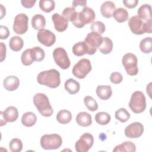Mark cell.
<instances>
[{"mask_svg": "<svg viewBox=\"0 0 152 152\" xmlns=\"http://www.w3.org/2000/svg\"><path fill=\"white\" fill-rule=\"evenodd\" d=\"M129 107L135 113H140L144 112L146 107L145 97L141 91H135L131 97Z\"/></svg>", "mask_w": 152, "mask_h": 152, "instance_id": "4", "label": "cell"}, {"mask_svg": "<svg viewBox=\"0 0 152 152\" xmlns=\"http://www.w3.org/2000/svg\"><path fill=\"white\" fill-rule=\"evenodd\" d=\"M94 143L93 136L90 133L83 134L75 144V148L77 152H87Z\"/></svg>", "mask_w": 152, "mask_h": 152, "instance_id": "10", "label": "cell"}, {"mask_svg": "<svg viewBox=\"0 0 152 152\" xmlns=\"http://www.w3.org/2000/svg\"><path fill=\"white\" fill-rule=\"evenodd\" d=\"M24 46L23 40L19 36H15L12 37L9 41V46L10 49L15 52L20 51Z\"/></svg>", "mask_w": 152, "mask_h": 152, "instance_id": "29", "label": "cell"}, {"mask_svg": "<svg viewBox=\"0 0 152 152\" xmlns=\"http://www.w3.org/2000/svg\"><path fill=\"white\" fill-rule=\"evenodd\" d=\"M10 31L7 26H0V39L2 40L7 39L10 36Z\"/></svg>", "mask_w": 152, "mask_h": 152, "instance_id": "42", "label": "cell"}, {"mask_svg": "<svg viewBox=\"0 0 152 152\" xmlns=\"http://www.w3.org/2000/svg\"><path fill=\"white\" fill-rule=\"evenodd\" d=\"M6 57V46L3 42H1V62H2Z\"/></svg>", "mask_w": 152, "mask_h": 152, "instance_id": "45", "label": "cell"}, {"mask_svg": "<svg viewBox=\"0 0 152 152\" xmlns=\"http://www.w3.org/2000/svg\"><path fill=\"white\" fill-rule=\"evenodd\" d=\"M87 4V1H79V0H75L72 1V7L75 8L78 6H81V7H86Z\"/></svg>", "mask_w": 152, "mask_h": 152, "instance_id": "46", "label": "cell"}, {"mask_svg": "<svg viewBox=\"0 0 152 152\" xmlns=\"http://www.w3.org/2000/svg\"><path fill=\"white\" fill-rule=\"evenodd\" d=\"M21 123L26 127H31L35 125L37 121L36 115L32 112L24 113L21 117Z\"/></svg>", "mask_w": 152, "mask_h": 152, "instance_id": "24", "label": "cell"}, {"mask_svg": "<svg viewBox=\"0 0 152 152\" xmlns=\"http://www.w3.org/2000/svg\"><path fill=\"white\" fill-rule=\"evenodd\" d=\"M75 120L78 125L83 127L88 126L92 124L91 116L86 112L78 113L76 116Z\"/></svg>", "mask_w": 152, "mask_h": 152, "instance_id": "21", "label": "cell"}, {"mask_svg": "<svg viewBox=\"0 0 152 152\" xmlns=\"http://www.w3.org/2000/svg\"><path fill=\"white\" fill-rule=\"evenodd\" d=\"M128 26L132 33L137 35H141L145 33L152 32L151 20L144 21L137 15L131 17L128 20Z\"/></svg>", "mask_w": 152, "mask_h": 152, "instance_id": "2", "label": "cell"}, {"mask_svg": "<svg viewBox=\"0 0 152 152\" xmlns=\"http://www.w3.org/2000/svg\"><path fill=\"white\" fill-rule=\"evenodd\" d=\"M84 103L87 109L92 112L96 111L98 109V104L97 102L90 96H87L84 98Z\"/></svg>", "mask_w": 152, "mask_h": 152, "instance_id": "36", "label": "cell"}, {"mask_svg": "<svg viewBox=\"0 0 152 152\" xmlns=\"http://www.w3.org/2000/svg\"><path fill=\"white\" fill-rule=\"evenodd\" d=\"M140 49L144 53H150L152 51V39L147 37L142 39L140 43Z\"/></svg>", "mask_w": 152, "mask_h": 152, "instance_id": "31", "label": "cell"}, {"mask_svg": "<svg viewBox=\"0 0 152 152\" xmlns=\"http://www.w3.org/2000/svg\"><path fill=\"white\" fill-rule=\"evenodd\" d=\"M10 150L12 152H20L23 148V143L18 138H13L9 144Z\"/></svg>", "mask_w": 152, "mask_h": 152, "instance_id": "38", "label": "cell"}, {"mask_svg": "<svg viewBox=\"0 0 152 152\" xmlns=\"http://www.w3.org/2000/svg\"><path fill=\"white\" fill-rule=\"evenodd\" d=\"M123 80V77L120 72H113L110 74V81L115 84H119L122 82Z\"/></svg>", "mask_w": 152, "mask_h": 152, "instance_id": "41", "label": "cell"}, {"mask_svg": "<svg viewBox=\"0 0 152 152\" xmlns=\"http://www.w3.org/2000/svg\"><path fill=\"white\" fill-rule=\"evenodd\" d=\"M115 116L118 121L121 122H125L130 118V114L126 109L120 108L115 112Z\"/></svg>", "mask_w": 152, "mask_h": 152, "instance_id": "35", "label": "cell"}, {"mask_svg": "<svg viewBox=\"0 0 152 152\" xmlns=\"http://www.w3.org/2000/svg\"><path fill=\"white\" fill-rule=\"evenodd\" d=\"M144 132V126L138 122H133L128 125L125 129V135L129 138H137Z\"/></svg>", "mask_w": 152, "mask_h": 152, "instance_id": "13", "label": "cell"}, {"mask_svg": "<svg viewBox=\"0 0 152 152\" xmlns=\"http://www.w3.org/2000/svg\"><path fill=\"white\" fill-rule=\"evenodd\" d=\"M53 58L57 65L62 69H66L70 66V60L65 49L59 47L53 51Z\"/></svg>", "mask_w": 152, "mask_h": 152, "instance_id": "8", "label": "cell"}, {"mask_svg": "<svg viewBox=\"0 0 152 152\" xmlns=\"http://www.w3.org/2000/svg\"><path fill=\"white\" fill-rule=\"evenodd\" d=\"M90 29L93 32H95L100 34H102L105 31L106 26L104 24L102 21H96L91 24L90 26Z\"/></svg>", "mask_w": 152, "mask_h": 152, "instance_id": "39", "label": "cell"}, {"mask_svg": "<svg viewBox=\"0 0 152 152\" xmlns=\"http://www.w3.org/2000/svg\"><path fill=\"white\" fill-rule=\"evenodd\" d=\"M55 29L58 32L64 31L68 27V20L58 13H54L52 16Z\"/></svg>", "mask_w": 152, "mask_h": 152, "instance_id": "14", "label": "cell"}, {"mask_svg": "<svg viewBox=\"0 0 152 152\" xmlns=\"http://www.w3.org/2000/svg\"><path fill=\"white\" fill-rule=\"evenodd\" d=\"M138 59L137 56L132 53H127L124 55L122 59V64L126 72L131 76L136 75L138 72Z\"/></svg>", "mask_w": 152, "mask_h": 152, "instance_id": "7", "label": "cell"}, {"mask_svg": "<svg viewBox=\"0 0 152 152\" xmlns=\"http://www.w3.org/2000/svg\"><path fill=\"white\" fill-rule=\"evenodd\" d=\"M31 56L34 61L40 62L44 59L45 56V51L40 47L36 46L31 48Z\"/></svg>", "mask_w": 152, "mask_h": 152, "instance_id": "33", "label": "cell"}, {"mask_svg": "<svg viewBox=\"0 0 152 152\" xmlns=\"http://www.w3.org/2000/svg\"><path fill=\"white\" fill-rule=\"evenodd\" d=\"M113 49V42L112 40L107 37H104L102 45L99 48L100 52L104 55L110 53Z\"/></svg>", "mask_w": 152, "mask_h": 152, "instance_id": "30", "label": "cell"}, {"mask_svg": "<svg viewBox=\"0 0 152 152\" xmlns=\"http://www.w3.org/2000/svg\"><path fill=\"white\" fill-rule=\"evenodd\" d=\"M36 2V0H22L21 1V3L22 5L26 8H32L35 3Z\"/></svg>", "mask_w": 152, "mask_h": 152, "instance_id": "44", "label": "cell"}, {"mask_svg": "<svg viewBox=\"0 0 152 152\" xmlns=\"http://www.w3.org/2000/svg\"><path fill=\"white\" fill-rule=\"evenodd\" d=\"M96 91L98 97L103 100L109 99L112 94V88L109 85H99L97 87Z\"/></svg>", "mask_w": 152, "mask_h": 152, "instance_id": "19", "label": "cell"}, {"mask_svg": "<svg viewBox=\"0 0 152 152\" xmlns=\"http://www.w3.org/2000/svg\"><path fill=\"white\" fill-rule=\"evenodd\" d=\"M31 26L36 30H42L46 26V19L42 14H36L31 18Z\"/></svg>", "mask_w": 152, "mask_h": 152, "instance_id": "23", "label": "cell"}, {"mask_svg": "<svg viewBox=\"0 0 152 152\" xmlns=\"http://www.w3.org/2000/svg\"><path fill=\"white\" fill-rule=\"evenodd\" d=\"M57 121L61 124H67L71 122L72 119V115L70 111L62 109L58 112L56 116Z\"/></svg>", "mask_w": 152, "mask_h": 152, "instance_id": "27", "label": "cell"}, {"mask_svg": "<svg viewBox=\"0 0 152 152\" xmlns=\"http://www.w3.org/2000/svg\"><path fill=\"white\" fill-rule=\"evenodd\" d=\"M137 16L144 21L151 20V5L147 4H144L140 6L137 11Z\"/></svg>", "mask_w": 152, "mask_h": 152, "instance_id": "18", "label": "cell"}, {"mask_svg": "<svg viewBox=\"0 0 152 152\" xmlns=\"http://www.w3.org/2000/svg\"><path fill=\"white\" fill-rule=\"evenodd\" d=\"M37 39L42 44L47 47H50L56 41V36L51 31L43 29L39 31L37 34Z\"/></svg>", "mask_w": 152, "mask_h": 152, "instance_id": "12", "label": "cell"}, {"mask_svg": "<svg viewBox=\"0 0 152 152\" xmlns=\"http://www.w3.org/2000/svg\"><path fill=\"white\" fill-rule=\"evenodd\" d=\"M40 143L42 148L45 150H55L62 145V140L57 134H45L41 137Z\"/></svg>", "mask_w": 152, "mask_h": 152, "instance_id": "5", "label": "cell"}, {"mask_svg": "<svg viewBox=\"0 0 152 152\" xmlns=\"http://www.w3.org/2000/svg\"><path fill=\"white\" fill-rule=\"evenodd\" d=\"M80 19L84 25L92 23L95 19L96 15L94 10L88 7H85L79 12Z\"/></svg>", "mask_w": 152, "mask_h": 152, "instance_id": "15", "label": "cell"}, {"mask_svg": "<svg viewBox=\"0 0 152 152\" xmlns=\"http://www.w3.org/2000/svg\"><path fill=\"white\" fill-rule=\"evenodd\" d=\"M1 113L4 119L9 122L15 121L18 117V111L14 106H9L4 112L1 111Z\"/></svg>", "mask_w": 152, "mask_h": 152, "instance_id": "20", "label": "cell"}, {"mask_svg": "<svg viewBox=\"0 0 152 152\" xmlns=\"http://www.w3.org/2000/svg\"><path fill=\"white\" fill-rule=\"evenodd\" d=\"M3 85L7 90L12 91L18 88L20 86V80L16 76L10 75L4 80Z\"/></svg>", "mask_w": 152, "mask_h": 152, "instance_id": "16", "label": "cell"}, {"mask_svg": "<svg viewBox=\"0 0 152 152\" xmlns=\"http://www.w3.org/2000/svg\"><path fill=\"white\" fill-rule=\"evenodd\" d=\"M40 8L45 12H50L55 7V3L53 0H40L39 1Z\"/></svg>", "mask_w": 152, "mask_h": 152, "instance_id": "34", "label": "cell"}, {"mask_svg": "<svg viewBox=\"0 0 152 152\" xmlns=\"http://www.w3.org/2000/svg\"><path fill=\"white\" fill-rule=\"evenodd\" d=\"M37 81L41 85L46 86L52 88H56L61 84L60 73L55 69L44 71L37 75Z\"/></svg>", "mask_w": 152, "mask_h": 152, "instance_id": "1", "label": "cell"}, {"mask_svg": "<svg viewBox=\"0 0 152 152\" xmlns=\"http://www.w3.org/2000/svg\"><path fill=\"white\" fill-rule=\"evenodd\" d=\"M92 67L89 59L83 58L75 64L72 69V74L79 79L84 78L91 71Z\"/></svg>", "mask_w": 152, "mask_h": 152, "instance_id": "6", "label": "cell"}, {"mask_svg": "<svg viewBox=\"0 0 152 152\" xmlns=\"http://www.w3.org/2000/svg\"><path fill=\"white\" fill-rule=\"evenodd\" d=\"M28 18L25 14H17L15 18L13 24V30L17 34H23L28 30Z\"/></svg>", "mask_w": 152, "mask_h": 152, "instance_id": "11", "label": "cell"}, {"mask_svg": "<svg viewBox=\"0 0 152 152\" xmlns=\"http://www.w3.org/2000/svg\"><path fill=\"white\" fill-rule=\"evenodd\" d=\"M115 10V4L112 1H105L100 7V12L102 16L107 18L113 16Z\"/></svg>", "mask_w": 152, "mask_h": 152, "instance_id": "17", "label": "cell"}, {"mask_svg": "<svg viewBox=\"0 0 152 152\" xmlns=\"http://www.w3.org/2000/svg\"><path fill=\"white\" fill-rule=\"evenodd\" d=\"M110 115L105 112H100L96 114L95 121L96 122L101 125H107L110 121Z\"/></svg>", "mask_w": 152, "mask_h": 152, "instance_id": "32", "label": "cell"}, {"mask_svg": "<svg viewBox=\"0 0 152 152\" xmlns=\"http://www.w3.org/2000/svg\"><path fill=\"white\" fill-rule=\"evenodd\" d=\"M103 40V37L99 33L92 31L87 34L84 42L89 48V55H92L96 52L97 48L102 45Z\"/></svg>", "mask_w": 152, "mask_h": 152, "instance_id": "9", "label": "cell"}, {"mask_svg": "<svg viewBox=\"0 0 152 152\" xmlns=\"http://www.w3.org/2000/svg\"><path fill=\"white\" fill-rule=\"evenodd\" d=\"M21 61L22 64L25 66L30 65L34 62L31 56V49H27L23 52L21 56Z\"/></svg>", "mask_w": 152, "mask_h": 152, "instance_id": "37", "label": "cell"}, {"mask_svg": "<svg viewBox=\"0 0 152 152\" xmlns=\"http://www.w3.org/2000/svg\"><path fill=\"white\" fill-rule=\"evenodd\" d=\"M123 4L128 8H134L138 4V0H124Z\"/></svg>", "mask_w": 152, "mask_h": 152, "instance_id": "43", "label": "cell"}, {"mask_svg": "<svg viewBox=\"0 0 152 152\" xmlns=\"http://www.w3.org/2000/svg\"><path fill=\"white\" fill-rule=\"evenodd\" d=\"M33 103L39 113L42 116L49 117L53 114V108L46 94L42 93L36 94L33 97Z\"/></svg>", "mask_w": 152, "mask_h": 152, "instance_id": "3", "label": "cell"}, {"mask_svg": "<svg viewBox=\"0 0 152 152\" xmlns=\"http://www.w3.org/2000/svg\"><path fill=\"white\" fill-rule=\"evenodd\" d=\"M136 151V146L131 141H125L116 145L113 150V152H134Z\"/></svg>", "mask_w": 152, "mask_h": 152, "instance_id": "26", "label": "cell"}, {"mask_svg": "<svg viewBox=\"0 0 152 152\" xmlns=\"http://www.w3.org/2000/svg\"><path fill=\"white\" fill-rule=\"evenodd\" d=\"M75 12V8L73 7L65 8L62 11V16L65 18L68 21H71V18Z\"/></svg>", "mask_w": 152, "mask_h": 152, "instance_id": "40", "label": "cell"}, {"mask_svg": "<svg viewBox=\"0 0 152 152\" xmlns=\"http://www.w3.org/2000/svg\"><path fill=\"white\" fill-rule=\"evenodd\" d=\"M65 90L70 94H75L77 93L80 88V83L73 78H69L65 82L64 84Z\"/></svg>", "mask_w": 152, "mask_h": 152, "instance_id": "25", "label": "cell"}, {"mask_svg": "<svg viewBox=\"0 0 152 152\" xmlns=\"http://www.w3.org/2000/svg\"><path fill=\"white\" fill-rule=\"evenodd\" d=\"M72 53L77 56H81L87 53L89 55V48L84 41L79 42L74 45L72 49Z\"/></svg>", "mask_w": 152, "mask_h": 152, "instance_id": "22", "label": "cell"}, {"mask_svg": "<svg viewBox=\"0 0 152 152\" xmlns=\"http://www.w3.org/2000/svg\"><path fill=\"white\" fill-rule=\"evenodd\" d=\"M0 115H1V120H0V126H2L5 125H6L7 124V121L4 119V117H3V115H2V113H1V112H0Z\"/></svg>", "mask_w": 152, "mask_h": 152, "instance_id": "48", "label": "cell"}, {"mask_svg": "<svg viewBox=\"0 0 152 152\" xmlns=\"http://www.w3.org/2000/svg\"><path fill=\"white\" fill-rule=\"evenodd\" d=\"M113 17L118 23H124L128 20L129 14L127 10L124 8H118L115 10Z\"/></svg>", "mask_w": 152, "mask_h": 152, "instance_id": "28", "label": "cell"}, {"mask_svg": "<svg viewBox=\"0 0 152 152\" xmlns=\"http://www.w3.org/2000/svg\"><path fill=\"white\" fill-rule=\"evenodd\" d=\"M0 6H1V20L4 17V16L5 15L6 10H5V8L2 4H0Z\"/></svg>", "mask_w": 152, "mask_h": 152, "instance_id": "47", "label": "cell"}]
</instances>
